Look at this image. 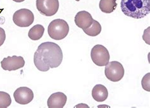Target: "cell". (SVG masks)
<instances>
[{"instance_id": "6da1fadb", "label": "cell", "mask_w": 150, "mask_h": 108, "mask_svg": "<svg viewBox=\"0 0 150 108\" xmlns=\"http://www.w3.org/2000/svg\"><path fill=\"white\" fill-rule=\"evenodd\" d=\"M63 61V53L57 44L46 42L41 44L35 52L34 63L41 71H47L50 68H57Z\"/></svg>"}, {"instance_id": "7a4b0ae2", "label": "cell", "mask_w": 150, "mask_h": 108, "mask_svg": "<svg viewBox=\"0 0 150 108\" xmlns=\"http://www.w3.org/2000/svg\"><path fill=\"white\" fill-rule=\"evenodd\" d=\"M123 13L129 17L140 19L150 13V0H121Z\"/></svg>"}, {"instance_id": "3957f363", "label": "cell", "mask_w": 150, "mask_h": 108, "mask_svg": "<svg viewBox=\"0 0 150 108\" xmlns=\"http://www.w3.org/2000/svg\"><path fill=\"white\" fill-rule=\"evenodd\" d=\"M69 32L67 22L62 19H55L49 24L48 32L50 37L54 40L60 41L67 37Z\"/></svg>"}, {"instance_id": "277c9868", "label": "cell", "mask_w": 150, "mask_h": 108, "mask_svg": "<svg viewBox=\"0 0 150 108\" xmlns=\"http://www.w3.org/2000/svg\"><path fill=\"white\" fill-rule=\"evenodd\" d=\"M105 73L109 80L113 82H118L124 76V66L118 61H111L105 66Z\"/></svg>"}, {"instance_id": "5b68a950", "label": "cell", "mask_w": 150, "mask_h": 108, "mask_svg": "<svg viewBox=\"0 0 150 108\" xmlns=\"http://www.w3.org/2000/svg\"><path fill=\"white\" fill-rule=\"evenodd\" d=\"M91 57L95 65L99 66H104L109 63L110 54L105 46L97 44L92 48Z\"/></svg>"}, {"instance_id": "8992f818", "label": "cell", "mask_w": 150, "mask_h": 108, "mask_svg": "<svg viewBox=\"0 0 150 108\" xmlns=\"http://www.w3.org/2000/svg\"><path fill=\"white\" fill-rule=\"evenodd\" d=\"M34 16L30 10L22 8L16 11L13 15V21L15 25L21 27H27L32 25Z\"/></svg>"}, {"instance_id": "52a82bcc", "label": "cell", "mask_w": 150, "mask_h": 108, "mask_svg": "<svg viewBox=\"0 0 150 108\" xmlns=\"http://www.w3.org/2000/svg\"><path fill=\"white\" fill-rule=\"evenodd\" d=\"M36 7L42 15L51 17L57 13L59 1L58 0H36Z\"/></svg>"}, {"instance_id": "ba28073f", "label": "cell", "mask_w": 150, "mask_h": 108, "mask_svg": "<svg viewBox=\"0 0 150 108\" xmlns=\"http://www.w3.org/2000/svg\"><path fill=\"white\" fill-rule=\"evenodd\" d=\"M1 68L6 71H15L22 68L25 65L24 59L22 56H13L5 58L1 61Z\"/></svg>"}, {"instance_id": "9c48e42d", "label": "cell", "mask_w": 150, "mask_h": 108, "mask_svg": "<svg viewBox=\"0 0 150 108\" xmlns=\"http://www.w3.org/2000/svg\"><path fill=\"white\" fill-rule=\"evenodd\" d=\"M13 97L16 102L22 105H25L33 101L34 93L29 88L21 87L15 91Z\"/></svg>"}, {"instance_id": "30bf717a", "label": "cell", "mask_w": 150, "mask_h": 108, "mask_svg": "<svg viewBox=\"0 0 150 108\" xmlns=\"http://www.w3.org/2000/svg\"><path fill=\"white\" fill-rule=\"evenodd\" d=\"M93 18L89 12L86 11H81L76 14L75 17V23L76 25L82 30H86L91 25Z\"/></svg>"}, {"instance_id": "8fae6325", "label": "cell", "mask_w": 150, "mask_h": 108, "mask_svg": "<svg viewBox=\"0 0 150 108\" xmlns=\"http://www.w3.org/2000/svg\"><path fill=\"white\" fill-rule=\"evenodd\" d=\"M67 97L65 94L58 92L51 94L47 101L49 108H63L66 104Z\"/></svg>"}, {"instance_id": "7c38bea8", "label": "cell", "mask_w": 150, "mask_h": 108, "mask_svg": "<svg viewBox=\"0 0 150 108\" xmlns=\"http://www.w3.org/2000/svg\"><path fill=\"white\" fill-rule=\"evenodd\" d=\"M92 96L96 101L103 102L108 98V92L105 86L101 84H98L93 87Z\"/></svg>"}, {"instance_id": "4fadbf2b", "label": "cell", "mask_w": 150, "mask_h": 108, "mask_svg": "<svg viewBox=\"0 0 150 108\" xmlns=\"http://www.w3.org/2000/svg\"><path fill=\"white\" fill-rule=\"evenodd\" d=\"M117 0H100L99 6L102 12L105 13H111L116 9Z\"/></svg>"}, {"instance_id": "5bb4252c", "label": "cell", "mask_w": 150, "mask_h": 108, "mask_svg": "<svg viewBox=\"0 0 150 108\" xmlns=\"http://www.w3.org/2000/svg\"><path fill=\"white\" fill-rule=\"evenodd\" d=\"M45 32V28L40 24H38L33 27L29 30L28 36L33 41H38L40 39Z\"/></svg>"}, {"instance_id": "9a60e30c", "label": "cell", "mask_w": 150, "mask_h": 108, "mask_svg": "<svg viewBox=\"0 0 150 108\" xmlns=\"http://www.w3.org/2000/svg\"><path fill=\"white\" fill-rule=\"evenodd\" d=\"M84 32L88 35L91 36V37H95V36L98 35L101 33V25L98 21L95 20H93L91 25L88 29L84 30Z\"/></svg>"}, {"instance_id": "2e32d148", "label": "cell", "mask_w": 150, "mask_h": 108, "mask_svg": "<svg viewBox=\"0 0 150 108\" xmlns=\"http://www.w3.org/2000/svg\"><path fill=\"white\" fill-rule=\"evenodd\" d=\"M11 104L10 95L5 92L0 91V108H6Z\"/></svg>"}, {"instance_id": "e0dca14e", "label": "cell", "mask_w": 150, "mask_h": 108, "mask_svg": "<svg viewBox=\"0 0 150 108\" xmlns=\"http://www.w3.org/2000/svg\"><path fill=\"white\" fill-rule=\"evenodd\" d=\"M150 73H148L147 74H146L144 77L142 79V87H143V89L145 90H146L148 92L150 91V84H149V78H150Z\"/></svg>"}, {"instance_id": "ac0fdd59", "label": "cell", "mask_w": 150, "mask_h": 108, "mask_svg": "<svg viewBox=\"0 0 150 108\" xmlns=\"http://www.w3.org/2000/svg\"><path fill=\"white\" fill-rule=\"evenodd\" d=\"M6 39V34L5 31L1 27H0V46H1L3 43L5 42V41Z\"/></svg>"}, {"instance_id": "d6986e66", "label": "cell", "mask_w": 150, "mask_h": 108, "mask_svg": "<svg viewBox=\"0 0 150 108\" xmlns=\"http://www.w3.org/2000/svg\"><path fill=\"white\" fill-rule=\"evenodd\" d=\"M13 1L17 2V3H21V2L24 1L25 0H13Z\"/></svg>"}, {"instance_id": "ffe728a7", "label": "cell", "mask_w": 150, "mask_h": 108, "mask_svg": "<svg viewBox=\"0 0 150 108\" xmlns=\"http://www.w3.org/2000/svg\"><path fill=\"white\" fill-rule=\"evenodd\" d=\"M76 1H79L80 0H76Z\"/></svg>"}]
</instances>
